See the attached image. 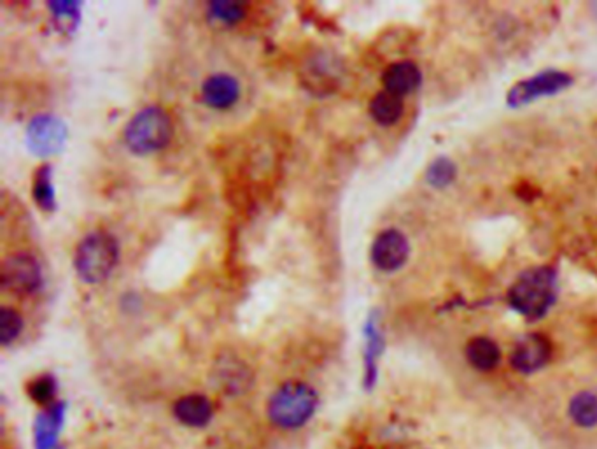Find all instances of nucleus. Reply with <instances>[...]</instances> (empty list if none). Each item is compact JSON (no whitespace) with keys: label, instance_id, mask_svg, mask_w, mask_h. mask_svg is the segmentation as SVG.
Returning a JSON list of instances; mask_svg holds the SVG:
<instances>
[{"label":"nucleus","instance_id":"obj_1","mask_svg":"<svg viewBox=\"0 0 597 449\" xmlns=\"http://www.w3.org/2000/svg\"><path fill=\"white\" fill-rule=\"evenodd\" d=\"M319 406L317 391L302 381H287L268 400L266 413L272 425L283 430H298L313 418Z\"/></svg>","mask_w":597,"mask_h":449},{"label":"nucleus","instance_id":"obj_2","mask_svg":"<svg viewBox=\"0 0 597 449\" xmlns=\"http://www.w3.org/2000/svg\"><path fill=\"white\" fill-rule=\"evenodd\" d=\"M117 260H119L117 240L104 230H97L88 234L85 239L78 244L74 255V267L85 283L97 285L106 281L113 274Z\"/></svg>","mask_w":597,"mask_h":449},{"label":"nucleus","instance_id":"obj_3","mask_svg":"<svg viewBox=\"0 0 597 449\" xmlns=\"http://www.w3.org/2000/svg\"><path fill=\"white\" fill-rule=\"evenodd\" d=\"M171 117L160 106H147L126 123L123 139L128 150L147 154L163 150L172 139Z\"/></svg>","mask_w":597,"mask_h":449},{"label":"nucleus","instance_id":"obj_4","mask_svg":"<svg viewBox=\"0 0 597 449\" xmlns=\"http://www.w3.org/2000/svg\"><path fill=\"white\" fill-rule=\"evenodd\" d=\"M508 300L526 318H541L555 300V272L548 267L524 272L513 285Z\"/></svg>","mask_w":597,"mask_h":449},{"label":"nucleus","instance_id":"obj_5","mask_svg":"<svg viewBox=\"0 0 597 449\" xmlns=\"http://www.w3.org/2000/svg\"><path fill=\"white\" fill-rule=\"evenodd\" d=\"M0 285L4 290L30 295L42 285L41 266L30 253H14L0 266Z\"/></svg>","mask_w":597,"mask_h":449},{"label":"nucleus","instance_id":"obj_6","mask_svg":"<svg viewBox=\"0 0 597 449\" xmlns=\"http://www.w3.org/2000/svg\"><path fill=\"white\" fill-rule=\"evenodd\" d=\"M212 383L223 395L240 397L255 387V374L244 360L225 353L214 361Z\"/></svg>","mask_w":597,"mask_h":449},{"label":"nucleus","instance_id":"obj_7","mask_svg":"<svg viewBox=\"0 0 597 449\" xmlns=\"http://www.w3.org/2000/svg\"><path fill=\"white\" fill-rule=\"evenodd\" d=\"M67 141V126L51 115H39L30 121L27 145L37 156H50L63 148Z\"/></svg>","mask_w":597,"mask_h":449},{"label":"nucleus","instance_id":"obj_8","mask_svg":"<svg viewBox=\"0 0 597 449\" xmlns=\"http://www.w3.org/2000/svg\"><path fill=\"white\" fill-rule=\"evenodd\" d=\"M552 359V344L543 333L524 335L512 350L510 363L520 374H535Z\"/></svg>","mask_w":597,"mask_h":449},{"label":"nucleus","instance_id":"obj_9","mask_svg":"<svg viewBox=\"0 0 597 449\" xmlns=\"http://www.w3.org/2000/svg\"><path fill=\"white\" fill-rule=\"evenodd\" d=\"M408 240L395 229L384 230L377 236V239L371 246V262L377 269L384 272L398 270L408 258Z\"/></svg>","mask_w":597,"mask_h":449},{"label":"nucleus","instance_id":"obj_10","mask_svg":"<svg viewBox=\"0 0 597 449\" xmlns=\"http://www.w3.org/2000/svg\"><path fill=\"white\" fill-rule=\"evenodd\" d=\"M65 404L55 402L44 407L33 425V444L35 449H60V434L65 423Z\"/></svg>","mask_w":597,"mask_h":449},{"label":"nucleus","instance_id":"obj_11","mask_svg":"<svg viewBox=\"0 0 597 449\" xmlns=\"http://www.w3.org/2000/svg\"><path fill=\"white\" fill-rule=\"evenodd\" d=\"M240 97L238 81L229 74H212L201 85V100L212 109H229Z\"/></svg>","mask_w":597,"mask_h":449},{"label":"nucleus","instance_id":"obj_12","mask_svg":"<svg viewBox=\"0 0 597 449\" xmlns=\"http://www.w3.org/2000/svg\"><path fill=\"white\" fill-rule=\"evenodd\" d=\"M173 416L184 426L203 428L214 416V406L205 395L190 393L173 404Z\"/></svg>","mask_w":597,"mask_h":449},{"label":"nucleus","instance_id":"obj_13","mask_svg":"<svg viewBox=\"0 0 597 449\" xmlns=\"http://www.w3.org/2000/svg\"><path fill=\"white\" fill-rule=\"evenodd\" d=\"M569 83H571V78L563 72H543L540 76L515 87L510 93V104L517 106V104H524L540 95L555 93V91L566 89Z\"/></svg>","mask_w":597,"mask_h":449},{"label":"nucleus","instance_id":"obj_14","mask_svg":"<svg viewBox=\"0 0 597 449\" xmlns=\"http://www.w3.org/2000/svg\"><path fill=\"white\" fill-rule=\"evenodd\" d=\"M382 81H384L386 91L403 97L406 93H412L421 85L423 76H421V70L415 63L396 61V63H393L386 69V72L382 76Z\"/></svg>","mask_w":597,"mask_h":449},{"label":"nucleus","instance_id":"obj_15","mask_svg":"<svg viewBox=\"0 0 597 449\" xmlns=\"http://www.w3.org/2000/svg\"><path fill=\"white\" fill-rule=\"evenodd\" d=\"M466 359L470 365L480 372L494 370L499 365V346L489 337H475L466 346Z\"/></svg>","mask_w":597,"mask_h":449},{"label":"nucleus","instance_id":"obj_16","mask_svg":"<svg viewBox=\"0 0 597 449\" xmlns=\"http://www.w3.org/2000/svg\"><path fill=\"white\" fill-rule=\"evenodd\" d=\"M568 415L580 428L597 426V393L580 391L569 402Z\"/></svg>","mask_w":597,"mask_h":449},{"label":"nucleus","instance_id":"obj_17","mask_svg":"<svg viewBox=\"0 0 597 449\" xmlns=\"http://www.w3.org/2000/svg\"><path fill=\"white\" fill-rule=\"evenodd\" d=\"M370 115L378 125H395L403 115V100L398 95L389 91L377 93L370 102Z\"/></svg>","mask_w":597,"mask_h":449},{"label":"nucleus","instance_id":"obj_18","mask_svg":"<svg viewBox=\"0 0 597 449\" xmlns=\"http://www.w3.org/2000/svg\"><path fill=\"white\" fill-rule=\"evenodd\" d=\"M367 335V350H365V387L370 389L377 379V360L380 359L384 350V339L377 327V323L370 320L365 329Z\"/></svg>","mask_w":597,"mask_h":449},{"label":"nucleus","instance_id":"obj_19","mask_svg":"<svg viewBox=\"0 0 597 449\" xmlns=\"http://www.w3.org/2000/svg\"><path fill=\"white\" fill-rule=\"evenodd\" d=\"M51 167L50 165H42L39 167L35 180H33V201L37 202V206L44 210H55V188L51 182Z\"/></svg>","mask_w":597,"mask_h":449},{"label":"nucleus","instance_id":"obj_20","mask_svg":"<svg viewBox=\"0 0 597 449\" xmlns=\"http://www.w3.org/2000/svg\"><path fill=\"white\" fill-rule=\"evenodd\" d=\"M207 13L212 20L225 25L238 23L246 16V5L235 0H216L207 5Z\"/></svg>","mask_w":597,"mask_h":449},{"label":"nucleus","instance_id":"obj_21","mask_svg":"<svg viewBox=\"0 0 597 449\" xmlns=\"http://www.w3.org/2000/svg\"><path fill=\"white\" fill-rule=\"evenodd\" d=\"M23 330V318L16 309L2 307L0 311V342L2 346H9L14 342Z\"/></svg>","mask_w":597,"mask_h":449},{"label":"nucleus","instance_id":"obj_22","mask_svg":"<svg viewBox=\"0 0 597 449\" xmlns=\"http://www.w3.org/2000/svg\"><path fill=\"white\" fill-rule=\"evenodd\" d=\"M58 385L55 381L53 376H39L35 378L32 383L29 385V395L30 398L42 406V407H48L51 404H55V397H57Z\"/></svg>","mask_w":597,"mask_h":449},{"label":"nucleus","instance_id":"obj_23","mask_svg":"<svg viewBox=\"0 0 597 449\" xmlns=\"http://www.w3.org/2000/svg\"><path fill=\"white\" fill-rule=\"evenodd\" d=\"M455 169L454 165L442 158V160H436L429 171H427V180L431 184L434 186H443V184H449L451 181L454 180Z\"/></svg>","mask_w":597,"mask_h":449},{"label":"nucleus","instance_id":"obj_24","mask_svg":"<svg viewBox=\"0 0 597 449\" xmlns=\"http://www.w3.org/2000/svg\"><path fill=\"white\" fill-rule=\"evenodd\" d=\"M50 9L57 20H67L72 22L79 16V4L76 2H51Z\"/></svg>","mask_w":597,"mask_h":449}]
</instances>
